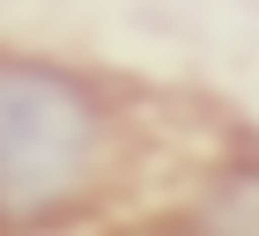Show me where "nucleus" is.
<instances>
[{"label":"nucleus","instance_id":"obj_1","mask_svg":"<svg viewBox=\"0 0 259 236\" xmlns=\"http://www.w3.org/2000/svg\"><path fill=\"white\" fill-rule=\"evenodd\" d=\"M111 111L74 67L0 52V221L52 229L104 177Z\"/></svg>","mask_w":259,"mask_h":236},{"label":"nucleus","instance_id":"obj_2","mask_svg":"<svg viewBox=\"0 0 259 236\" xmlns=\"http://www.w3.org/2000/svg\"><path fill=\"white\" fill-rule=\"evenodd\" d=\"M193 236H259V155L230 162L207 185V199H200V214H193Z\"/></svg>","mask_w":259,"mask_h":236}]
</instances>
